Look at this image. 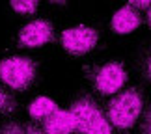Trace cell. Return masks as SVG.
<instances>
[{
  "label": "cell",
  "mask_w": 151,
  "mask_h": 134,
  "mask_svg": "<svg viewBox=\"0 0 151 134\" xmlns=\"http://www.w3.org/2000/svg\"><path fill=\"white\" fill-rule=\"evenodd\" d=\"M13 110V99L0 88V114H9Z\"/></svg>",
  "instance_id": "cell-11"
},
{
  "label": "cell",
  "mask_w": 151,
  "mask_h": 134,
  "mask_svg": "<svg viewBox=\"0 0 151 134\" xmlns=\"http://www.w3.org/2000/svg\"><path fill=\"white\" fill-rule=\"evenodd\" d=\"M11 8L15 11H19V13H24V15H30L34 11L37 9V2H34V0H26V2H19V0H13L11 2Z\"/></svg>",
  "instance_id": "cell-10"
},
{
  "label": "cell",
  "mask_w": 151,
  "mask_h": 134,
  "mask_svg": "<svg viewBox=\"0 0 151 134\" xmlns=\"http://www.w3.org/2000/svg\"><path fill=\"white\" fill-rule=\"evenodd\" d=\"M131 6H144L146 8V6H151V2H131Z\"/></svg>",
  "instance_id": "cell-16"
},
{
  "label": "cell",
  "mask_w": 151,
  "mask_h": 134,
  "mask_svg": "<svg viewBox=\"0 0 151 134\" xmlns=\"http://www.w3.org/2000/svg\"><path fill=\"white\" fill-rule=\"evenodd\" d=\"M140 22H142L140 13H138V11L129 4V6L119 8L114 13L110 26H112V30L116 34H131V32H134L136 28L140 26Z\"/></svg>",
  "instance_id": "cell-7"
},
{
  "label": "cell",
  "mask_w": 151,
  "mask_h": 134,
  "mask_svg": "<svg viewBox=\"0 0 151 134\" xmlns=\"http://www.w3.org/2000/svg\"><path fill=\"white\" fill-rule=\"evenodd\" d=\"M142 106L144 104H142V97L138 93V90L131 88L110 101L106 108V119L110 125L119 130L131 129L136 123V119L140 118Z\"/></svg>",
  "instance_id": "cell-1"
},
{
  "label": "cell",
  "mask_w": 151,
  "mask_h": 134,
  "mask_svg": "<svg viewBox=\"0 0 151 134\" xmlns=\"http://www.w3.org/2000/svg\"><path fill=\"white\" fill-rule=\"evenodd\" d=\"M28 110H30V115L34 119H47L58 110V104L49 97H37Z\"/></svg>",
  "instance_id": "cell-9"
},
{
  "label": "cell",
  "mask_w": 151,
  "mask_h": 134,
  "mask_svg": "<svg viewBox=\"0 0 151 134\" xmlns=\"http://www.w3.org/2000/svg\"><path fill=\"white\" fill-rule=\"evenodd\" d=\"M0 134H26V130H22L21 127H17V125H8Z\"/></svg>",
  "instance_id": "cell-13"
},
{
  "label": "cell",
  "mask_w": 151,
  "mask_h": 134,
  "mask_svg": "<svg viewBox=\"0 0 151 134\" xmlns=\"http://www.w3.org/2000/svg\"><path fill=\"white\" fill-rule=\"evenodd\" d=\"M69 112L73 114L75 127L80 134H112L106 115L91 99L82 97L75 101Z\"/></svg>",
  "instance_id": "cell-2"
},
{
  "label": "cell",
  "mask_w": 151,
  "mask_h": 134,
  "mask_svg": "<svg viewBox=\"0 0 151 134\" xmlns=\"http://www.w3.org/2000/svg\"><path fill=\"white\" fill-rule=\"evenodd\" d=\"M147 24L151 26V6L147 8Z\"/></svg>",
  "instance_id": "cell-17"
},
{
  "label": "cell",
  "mask_w": 151,
  "mask_h": 134,
  "mask_svg": "<svg viewBox=\"0 0 151 134\" xmlns=\"http://www.w3.org/2000/svg\"><path fill=\"white\" fill-rule=\"evenodd\" d=\"M52 37H54V28H52V24L45 19H37V21L28 22L21 30L19 45L34 49V47H41L45 43L52 41Z\"/></svg>",
  "instance_id": "cell-6"
},
{
  "label": "cell",
  "mask_w": 151,
  "mask_h": 134,
  "mask_svg": "<svg viewBox=\"0 0 151 134\" xmlns=\"http://www.w3.org/2000/svg\"><path fill=\"white\" fill-rule=\"evenodd\" d=\"M26 134H45V132L39 130L37 127H30V129H26Z\"/></svg>",
  "instance_id": "cell-15"
},
{
  "label": "cell",
  "mask_w": 151,
  "mask_h": 134,
  "mask_svg": "<svg viewBox=\"0 0 151 134\" xmlns=\"http://www.w3.org/2000/svg\"><path fill=\"white\" fill-rule=\"evenodd\" d=\"M142 134H151V108L147 110L146 119H144V125H142Z\"/></svg>",
  "instance_id": "cell-12"
},
{
  "label": "cell",
  "mask_w": 151,
  "mask_h": 134,
  "mask_svg": "<svg viewBox=\"0 0 151 134\" xmlns=\"http://www.w3.org/2000/svg\"><path fill=\"white\" fill-rule=\"evenodd\" d=\"M36 77V63L28 56H9L0 62V80L13 90H26Z\"/></svg>",
  "instance_id": "cell-3"
},
{
  "label": "cell",
  "mask_w": 151,
  "mask_h": 134,
  "mask_svg": "<svg viewBox=\"0 0 151 134\" xmlns=\"http://www.w3.org/2000/svg\"><path fill=\"white\" fill-rule=\"evenodd\" d=\"M62 47L73 56L88 54L95 49L99 41V34L90 26H75L62 34Z\"/></svg>",
  "instance_id": "cell-4"
},
{
  "label": "cell",
  "mask_w": 151,
  "mask_h": 134,
  "mask_svg": "<svg viewBox=\"0 0 151 134\" xmlns=\"http://www.w3.org/2000/svg\"><path fill=\"white\" fill-rule=\"evenodd\" d=\"M43 129H45V134H71L73 130H77V127H75L73 114L69 110L58 108L54 114L45 119Z\"/></svg>",
  "instance_id": "cell-8"
},
{
  "label": "cell",
  "mask_w": 151,
  "mask_h": 134,
  "mask_svg": "<svg viewBox=\"0 0 151 134\" xmlns=\"http://www.w3.org/2000/svg\"><path fill=\"white\" fill-rule=\"evenodd\" d=\"M144 75L147 77V80H151V52L147 54L146 60H144Z\"/></svg>",
  "instance_id": "cell-14"
},
{
  "label": "cell",
  "mask_w": 151,
  "mask_h": 134,
  "mask_svg": "<svg viewBox=\"0 0 151 134\" xmlns=\"http://www.w3.org/2000/svg\"><path fill=\"white\" fill-rule=\"evenodd\" d=\"M127 82V73L119 62H108L95 71L93 86L103 95H114Z\"/></svg>",
  "instance_id": "cell-5"
}]
</instances>
